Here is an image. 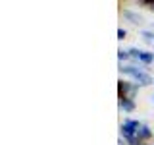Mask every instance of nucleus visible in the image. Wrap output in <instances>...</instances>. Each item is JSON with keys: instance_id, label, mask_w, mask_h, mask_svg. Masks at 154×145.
<instances>
[{"instance_id": "obj_1", "label": "nucleus", "mask_w": 154, "mask_h": 145, "mask_svg": "<svg viewBox=\"0 0 154 145\" xmlns=\"http://www.w3.org/2000/svg\"><path fill=\"white\" fill-rule=\"evenodd\" d=\"M119 72H122L123 76H129L131 79L135 81L137 85L141 87H150L154 85V76H150L144 68H137V66H127V64H122V68H119Z\"/></svg>"}, {"instance_id": "obj_2", "label": "nucleus", "mask_w": 154, "mask_h": 145, "mask_svg": "<svg viewBox=\"0 0 154 145\" xmlns=\"http://www.w3.org/2000/svg\"><path fill=\"white\" fill-rule=\"evenodd\" d=\"M139 87L135 81H125V79H119L118 81V91H119V97H127V99H135V95L139 93Z\"/></svg>"}, {"instance_id": "obj_3", "label": "nucleus", "mask_w": 154, "mask_h": 145, "mask_svg": "<svg viewBox=\"0 0 154 145\" xmlns=\"http://www.w3.org/2000/svg\"><path fill=\"white\" fill-rule=\"evenodd\" d=\"M141 124H143V122H139V120H133V118H127V120H123V122H122V126H119V132H122L123 139H127V137H133V135H137L139 128H141Z\"/></svg>"}, {"instance_id": "obj_4", "label": "nucleus", "mask_w": 154, "mask_h": 145, "mask_svg": "<svg viewBox=\"0 0 154 145\" xmlns=\"http://www.w3.org/2000/svg\"><path fill=\"white\" fill-rule=\"evenodd\" d=\"M122 16L127 19L129 23H133V25H141V23L144 21V18L141 16V14H139V12H133V10H123Z\"/></svg>"}, {"instance_id": "obj_5", "label": "nucleus", "mask_w": 154, "mask_h": 145, "mask_svg": "<svg viewBox=\"0 0 154 145\" xmlns=\"http://www.w3.org/2000/svg\"><path fill=\"white\" fill-rule=\"evenodd\" d=\"M137 137L141 139V143L148 141V139L152 137V128L148 124H141V128H139V132H137Z\"/></svg>"}, {"instance_id": "obj_6", "label": "nucleus", "mask_w": 154, "mask_h": 145, "mask_svg": "<svg viewBox=\"0 0 154 145\" xmlns=\"http://www.w3.org/2000/svg\"><path fill=\"white\" fill-rule=\"evenodd\" d=\"M137 108V105H135L133 99H127V97H119V110H123V112H133V110Z\"/></svg>"}, {"instance_id": "obj_7", "label": "nucleus", "mask_w": 154, "mask_h": 145, "mask_svg": "<svg viewBox=\"0 0 154 145\" xmlns=\"http://www.w3.org/2000/svg\"><path fill=\"white\" fill-rule=\"evenodd\" d=\"M141 37L144 43H148V45H154V33L152 31H141Z\"/></svg>"}, {"instance_id": "obj_8", "label": "nucleus", "mask_w": 154, "mask_h": 145, "mask_svg": "<svg viewBox=\"0 0 154 145\" xmlns=\"http://www.w3.org/2000/svg\"><path fill=\"white\" fill-rule=\"evenodd\" d=\"M118 58H119V62H125V60H129V58H131V54H129V50L119 48V50H118Z\"/></svg>"}, {"instance_id": "obj_9", "label": "nucleus", "mask_w": 154, "mask_h": 145, "mask_svg": "<svg viewBox=\"0 0 154 145\" xmlns=\"http://www.w3.org/2000/svg\"><path fill=\"white\" fill-rule=\"evenodd\" d=\"M125 37H127V31H125V29H122V27H119V29H118V39H119V41H123Z\"/></svg>"}, {"instance_id": "obj_10", "label": "nucleus", "mask_w": 154, "mask_h": 145, "mask_svg": "<svg viewBox=\"0 0 154 145\" xmlns=\"http://www.w3.org/2000/svg\"><path fill=\"white\" fill-rule=\"evenodd\" d=\"M141 4H144L146 8H152L154 6V0H141Z\"/></svg>"}, {"instance_id": "obj_11", "label": "nucleus", "mask_w": 154, "mask_h": 145, "mask_svg": "<svg viewBox=\"0 0 154 145\" xmlns=\"http://www.w3.org/2000/svg\"><path fill=\"white\" fill-rule=\"evenodd\" d=\"M152 101H154V95H152Z\"/></svg>"}]
</instances>
